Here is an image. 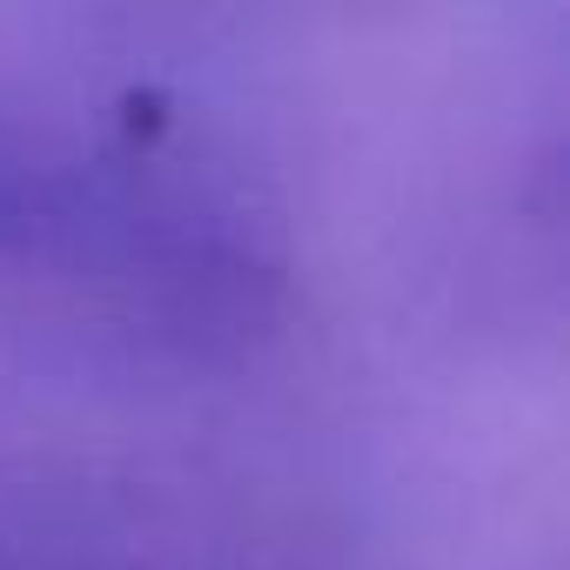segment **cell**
<instances>
[{
	"mask_svg": "<svg viewBox=\"0 0 570 570\" xmlns=\"http://www.w3.org/2000/svg\"><path fill=\"white\" fill-rule=\"evenodd\" d=\"M0 296H55L155 343L215 350L268 316L275 255L208 175L0 108Z\"/></svg>",
	"mask_w": 570,
	"mask_h": 570,
	"instance_id": "1",
	"label": "cell"
}]
</instances>
